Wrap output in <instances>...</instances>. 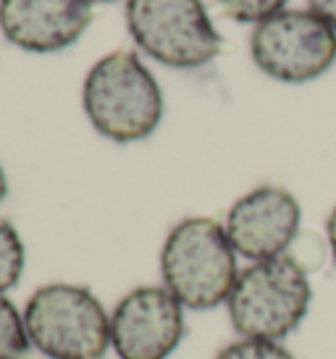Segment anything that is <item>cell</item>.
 Segmentation results:
<instances>
[{
    "mask_svg": "<svg viewBox=\"0 0 336 359\" xmlns=\"http://www.w3.org/2000/svg\"><path fill=\"white\" fill-rule=\"evenodd\" d=\"M92 21L89 0H0V29L27 53L66 50Z\"/></svg>",
    "mask_w": 336,
    "mask_h": 359,
    "instance_id": "obj_9",
    "label": "cell"
},
{
    "mask_svg": "<svg viewBox=\"0 0 336 359\" xmlns=\"http://www.w3.org/2000/svg\"><path fill=\"white\" fill-rule=\"evenodd\" d=\"M89 3H110V0H89Z\"/></svg>",
    "mask_w": 336,
    "mask_h": 359,
    "instance_id": "obj_17",
    "label": "cell"
},
{
    "mask_svg": "<svg viewBox=\"0 0 336 359\" xmlns=\"http://www.w3.org/2000/svg\"><path fill=\"white\" fill-rule=\"evenodd\" d=\"M302 210L292 191L281 187H257L239 197L226 215V231L239 257L250 262L281 257L299 236Z\"/></svg>",
    "mask_w": 336,
    "mask_h": 359,
    "instance_id": "obj_8",
    "label": "cell"
},
{
    "mask_svg": "<svg viewBox=\"0 0 336 359\" xmlns=\"http://www.w3.org/2000/svg\"><path fill=\"white\" fill-rule=\"evenodd\" d=\"M30 333L24 325V312L0 294V359H24L30 354Z\"/></svg>",
    "mask_w": 336,
    "mask_h": 359,
    "instance_id": "obj_10",
    "label": "cell"
},
{
    "mask_svg": "<svg viewBox=\"0 0 336 359\" xmlns=\"http://www.w3.org/2000/svg\"><path fill=\"white\" fill-rule=\"evenodd\" d=\"M250 53L271 79L305 84L334 66L336 32L313 11H278L255 27Z\"/></svg>",
    "mask_w": 336,
    "mask_h": 359,
    "instance_id": "obj_6",
    "label": "cell"
},
{
    "mask_svg": "<svg viewBox=\"0 0 336 359\" xmlns=\"http://www.w3.org/2000/svg\"><path fill=\"white\" fill-rule=\"evenodd\" d=\"M213 359H297L281 341L239 339L218 351Z\"/></svg>",
    "mask_w": 336,
    "mask_h": 359,
    "instance_id": "obj_12",
    "label": "cell"
},
{
    "mask_svg": "<svg viewBox=\"0 0 336 359\" xmlns=\"http://www.w3.org/2000/svg\"><path fill=\"white\" fill-rule=\"evenodd\" d=\"M27 250L13 223L0 218V294H8L24 276Z\"/></svg>",
    "mask_w": 336,
    "mask_h": 359,
    "instance_id": "obj_11",
    "label": "cell"
},
{
    "mask_svg": "<svg viewBox=\"0 0 336 359\" xmlns=\"http://www.w3.org/2000/svg\"><path fill=\"white\" fill-rule=\"evenodd\" d=\"M310 302V273L292 255H281L239 270L226 309L239 339L284 341L302 325Z\"/></svg>",
    "mask_w": 336,
    "mask_h": 359,
    "instance_id": "obj_3",
    "label": "cell"
},
{
    "mask_svg": "<svg viewBox=\"0 0 336 359\" xmlns=\"http://www.w3.org/2000/svg\"><path fill=\"white\" fill-rule=\"evenodd\" d=\"M32 349L48 359H103L110 349V315L77 283H45L24 307Z\"/></svg>",
    "mask_w": 336,
    "mask_h": 359,
    "instance_id": "obj_4",
    "label": "cell"
},
{
    "mask_svg": "<svg viewBox=\"0 0 336 359\" xmlns=\"http://www.w3.org/2000/svg\"><path fill=\"white\" fill-rule=\"evenodd\" d=\"M6 194H8V179H6V170L0 165V202L6 200Z\"/></svg>",
    "mask_w": 336,
    "mask_h": 359,
    "instance_id": "obj_16",
    "label": "cell"
},
{
    "mask_svg": "<svg viewBox=\"0 0 336 359\" xmlns=\"http://www.w3.org/2000/svg\"><path fill=\"white\" fill-rule=\"evenodd\" d=\"M218 3L228 19L242 24H260L278 11H284L287 0H218Z\"/></svg>",
    "mask_w": 336,
    "mask_h": 359,
    "instance_id": "obj_13",
    "label": "cell"
},
{
    "mask_svg": "<svg viewBox=\"0 0 336 359\" xmlns=\"http://www.w3.org/2000/svg\"><path fill=\"white\" fill-rule=\"evenodd\" d=\"M127 24L137 48L168 69H200L224 48L202 0H127Z\"/></svg>",
    "mask_w": 336,
    "mask_h": 359,
    "instance_id": "obj_5",
    "label": "cell"
},
{
    "mask_svg": "<svg viewBox=\"0 0 336 359\" xmlns=\"http://www.w3.org/2000/svg\"><path fill=\"white\" fill-rule=\"evenodd\" d=\"M82 102L95 131L119 144L148 140L163 118L158 79L129 50L108 53L89 69Z\"/></svg>",
    "mask_w": 336,
    "mask_h": 359,
    "instance_id": "obj_2",
    "label": "cell"
},
{
    "mask_svg": "<svg viewBox=\"0 0 336 359\" xmlns=\"http://www.w3.org/2000/svg\"><path fill=\"white\" fill-rule=\"evenodd\" d=\"M184 330V307L166 286H137L110 312V349L119 359H168Z\"/></svg>",
    "mask_w": 336,
    "mask_h": 359,
    "instance_id": "obj_7",
    "label": "cell"
},
{
    "mask_svg": "<svg viewBox=\"0 0 336 359\" xmlns=\"http://www.w3.org/2000/svg\"><path fill=\"white\" fill-rule=\"evenodd\" d=\"M307 6L318 19H323L336 32V0H307Z\"/></svg>",
    "mask_w": 336,
    "mask_h": 359,
    "instance_id": "obj_14",
    "label": "cell"
},
{
    "mask_svg": "<svg viewBox=\"0 0 336 359\" xmlns=\"http://www.w3.org/2000/svg\"><path fill=\"white\" fill-rule=\"evenodd\" d=\"M326 239H328L331 257L336 259V208L331 210V215H328V220H326Z\"/></svg>",
    "mask_w": 336,
    "mask_h": 359,
    "instance_id": "obj_15",
    "label": "cell"
},
{
    "mask_svg": "<svg viewBox=\"0 0 336 359\" xmlns=\"http://www.w3.org/2000/svg\"><path fill=\"white\" fill-rule=\"evenodd\" d=\"M237 257L218 220L184 218L163 241L160 278L184 309H216L226 304L237 283Z\"/></svg>",
    "mask_w": 336,
    "mask_h": 359,
    "instance_id": "obj_1",
    "label": "cell"
}]
</instances>
